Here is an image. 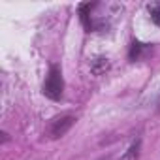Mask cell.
Masks as SVG:
<instances>
[{
    "mask_svg": "<svg viewBox=\"0 0 160 160\" xmlns=\"http://www.w3.org/2000/svg\"><path fill=\"white\" fill-rule=\"evenodd\" d=\"M147 10H149L151 19L154 21V25L160 27V0H154V2H151V4L147 6Z\"/></svg>",
    "mask_w": 160,
    "mask_h": 160,
    "instance_id": "3",
    "label": "cell"
},
{
    "mask_svg": "<svg viewBox=\"0 0 160 160\" xmlns=\"http://www.w3.org/2000/svg\"><path fill=\"white\" fill-rule=\"evenodd\" d=\"M108 68H109V64H108V60H106V58H96V60L92 62V72H94L96 75L104 73Z\"/></svg>",
    "mask_w": 160,
    "mask_h": 160,
    "instance_id": "5",
    "label": "cell"
},
{
    "mask_svg": "<svg viewBox=\"0 0 160 160\" xmlns=\"http://www.w3.org/2000/svg\"><path fill=\"white\" fill-rule=\"evenodd\" d=\"M62 87H64V83H62L60 68H58V66H53L51 72H49V75H47V81H45V85H43V92H45V96L51 98V100H60V96H62Z\"/></svg>",
    "mask_w": 160,
    "mask_h": 160,
    "instance_id": "1",
    "label": "cell"
},
{
    "mask_svg": "<svg viewBox=\"0 0 160 160\" xmlns=\"http://www.w3.org/2000/svg\"><path fill=\"white\" fill-rule=\"evenodd\" d=\"M143 51H145V45H143V43H134V45H132V49H130V58H132V60L139 58Z\"/></svg>",
    "mask_w": 160,
    "mask_h": 160,
    "instance_id": "6",
    "label": "cell"
},
{
    "mask_svg": "<svg viewBox=\"0 0 160 160\" xmlns=\"http://www.w3.org/2000/svg\"><path fill=\"white\" fill-rule=\"evenodd\" d=\"M138 154H139V141L132 143V145L128 147V151L121 156V160H136V158H138Z\"/></svg>",
    "mask_w": 160,
    "mask_h": 160,
    "instance_id": "4",
    "label": "cell"
},
{
    "mask_svg": "<svg viewBox=\"0 0 160 160\" xmlns=\"http://www.w3.org/2000/svg\"><path fill=\"white\" fill-rule=\"evenodd\" d=\"M73 122H75V119H73L72 115H64V117L55 119L53 124L49 126V136H51V138H60V136H64V134L72 128Z\"/></svg>",
    "mask_w": 160,
    "mask_h": 160,
    "instance_id": "2",
    "label": "cell"
}]
</instances>
